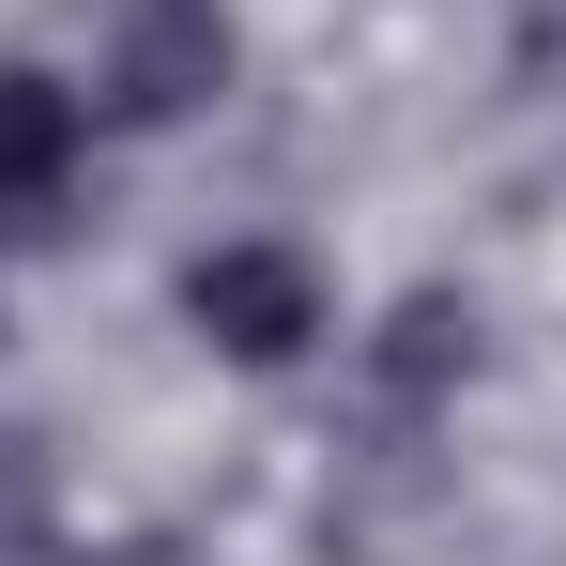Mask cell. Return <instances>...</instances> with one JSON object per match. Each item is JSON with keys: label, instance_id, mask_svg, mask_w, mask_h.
Returning <instances> with one entry per match:
<instances>
[{"label": "cell", "instance_id": "1", "mask_svg": "<svg viewBox=\"0 0 566 566\" xmlns=\"http://www.w3.org/2000/svg\"><path fill=\"white\" fill-rule=\"evenodd\" d=\"M353 261L322 245V230H291V214H214L185 261H169V337H185L214 382H245V398H291V382L337 368V337H353Z\"/></svg>", "mask_w": 566, "mask_h": 566}, {"label": "cell", "instance_id": "2", "mask_svg": "<svg viewBox=\"0 0 566 566\" xmlns=\"http://www.w3.org/2000/svg\"><path fill=\"white\" fill-rule=\"evenodd\" d=\"M46 62H62V93L93 107L107 154H169V138H199L214 107L245 93V15L230 0H77L46 31Z\"/></svg>", "mask_w": 566, "mask_h": 566}, {"label": "cell", "instance_id": "3", "mask_svg": "<svg viewBox=\"0 0 566 566\" xmlns=\"http://www.w3.org/2000/svg\"><path fill=\"white\" fill-rule=\"evenodd\" d=\"M107 185V138L93 107L62 93V62L46 46H0V276L15 261H46L62 230H77V199Z\"/></svg>", "mask_w": 566, "mask_h": 566}, {"label": "cell", "instance_id": "4", "mask_svg": "<svg viewBox=\"0 0 566 566\" xmlns=\"http://www.w3.org/2000/svg\"><path fill=\"white\" fill-rule=\"evenodd\" d=\"M77 552V521H62V474H46V444L0 413V566H62Z\"/></svg>", "mask_w": 566, "mask_h": 566}, {"label": "cell", "instance_id": "5", "mask_svg": "<svg viewBox=\"0 0 566 566\" xmlns=\"http://www.w3.org/2000/svg\"><path fill=\"white\" fill-rule=\"evenodd\" d=\"M62 566H169V552H62Z\"/></svg>", "mask_w": 566, "mask_h": 566}]
</instances>
